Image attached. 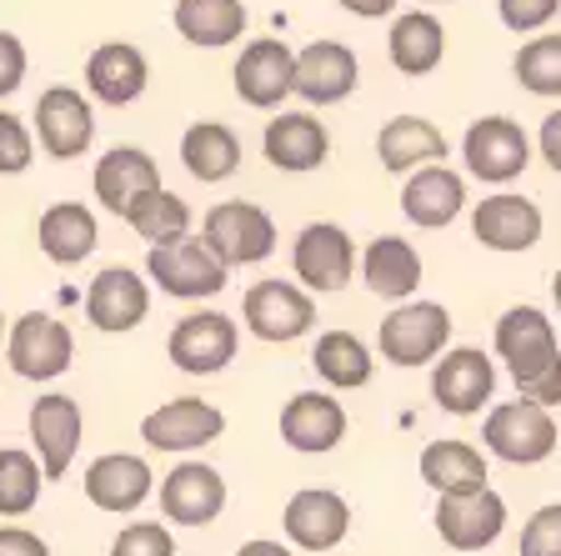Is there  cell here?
Listing matches in <instances>:
<instances>
[{
  "mask_svg": "<svg viewBox=\"0 0 561 556\" xmlns=\"http://www.w3.org/2000/svg\"><path fill=\"white\" fill-rule=\"evenodd\" d=\"M85 316H91L95 331H111V337L136 331L151 316V286H146V276H136L126 266H105L85 291Z\"/></svg>",
  "mask_w": 561,
  "mask_h": 556,
  "instance_id": "9a60e30c",
  "label": "cell"
},
{
  "mask_svg": "<svg viewBox=\"0 0 561 556\" xmlns=\"http://www.w3.org/2000/svg\"><path fill=\"white\" fill-rule=\"evenodd\" d=\"M121 220L151 246H171V241H186L191 236V206L175 196V191H165V185L161 191H146Z\"/></svg>",
  "mask_w": 561,
  "mask_h": 556,
  "instance_id": "d590c367",
  "label": "cell"
},
{
  "mask_svg": "<svg viewBox=\"0 0 561 556\" xmlns=\"http://www.w3.org/2000/svg\"><path fill=\"white\" fill-rule=\"evenodd\" d=\"M221 507H226V481L206 462H181L161 481V511L175 526H206L221 517Z\"/></svg>",
  "mask_w": 561,
  "mask_h": 556,
  "instance_id": "ffe728a7",
  "label": "cell"
},
{
  "mask_svg": "<svg viewBox=\"0 0 561 556\" xmlns=\"http://www.w3.org/2000/svg\"><path fill=\"white\" fill-rule=\"evenodd\" d=\"M236 556H291V546H280V542H245Z\"/></svg>",
  "mask_w": 561,
  "mask_h": 556,
  "instance_id": "c3c4849f",
  "label": "cell"
},
{
  "mask_svg": "<svg viewBox=\"0 0 561 556\" xmlns=\"http://www.w3.org/2000/svg\"><path fill=\"white\" fill-rule=\"evenodd\" d=\"M356 50L341 41H311L306 50H296V76H291V95L311 105H336L356 91Z\"/></svg>",
  "mask_w": 561,
  "mask_h": 556,
  "instance_id": "5bb4252c",
  "label": "cell"
},
{
  "mask_svg": "<svg viewBox=\"0 0 561 556\" xmlns=\"http://www.w3.org/2000/svg\"><path fill=\"white\" fill-rule=\"evenodd\" d=\"M386 50H391V66L401 76H432L446 56V31L436 15L426 11H407L391 21V35H386Z\"/></svg>",
  "mask_w": 561,
  "mask_h": 556,
  "instance_id": "4dcf8cb0",
  "label": "cell"
},
{
  "mask_svg": "<svg viewBox=\"0 0 561 556\" xmlns=\"http://www.w3.org/2000/svg\"><path fill=\"white\" fill-rule=\"evenodd\" d=\"M496 392V366L491 356H481L477 347H456L442 356V366L432 371V396L442 411L451 417H477L481 406Z\"/></svg>",
  "mask_w": 561,
  "mask_h": 556,
  "instance_id": "2e32d148",
  "label": "cell"
},
{
  "mask_svg": "<svg viewBox=\"0 0 561 556\" xmlns=\"http://www.w3.org/2000/svg\"><path fill=\"white\" fill-rule=\"evenodd\" d=\"M506 501L496 491H471V497H442L436 501V532L451 552H481L502 536Z\"/></svg>",
  "mask_w": 561,
  "mask_h": 556,
  "instance_id": "e0dca14e",
  "label": "cell"
},
{
  "mask_svg": "<svg viewBox=\"0 0 561 556\" xmlns=\"http://www.w3.org/2000/svg\"><path fill=\"white\" fill-rule=\"evenodd\" d=\"M551 296H557V311H561V271H557V281H551Z\"/></svg>",
  "mask_w": 561,
  "mask_h": 556,
  "instance_id": "681fc988",
  "label": "cell"
},
{
  "mask_svg": "<svg viewBox=\"0 0 561 556\" xmlns=\"http://www.w3.org/2000/svg\"><path fill=\"white\" fill-rule=\"evenodd\" d=\"M522 401H531V406H561V361L557 366L547 371V376H541V382H531V386H522Z\"/></svg>",
  "mask_w": 561,
  "mask_h": 556,
  "instance_id": "f6af8a7d",
  "label": "cell"
},
{
  "mask_svg": "<svg viewBox=\"0 0 561 556\" xmlns=\"http://www.w3.org/2000/svg\"><path fill=\"white\" fill-rule=\"evenodd\" d=\"M516 556H561V501L541 507L531 522L522 526V546Z\"/></svg>",
  "mask_w": 561,
  "mask_h": 556,
  "instance_id": "f35d334b",
  "label": "cell"
},
{
  "mask_svg": "<svg viewBox=\"0 0 561 556\" xmlns=\"http://www.w3.org/2000/svg\"><path fill=\"white\" fill-rule=\"evenodd\" d=\"M541 156H547V166L561 175V111H551V116L541 121Z\"/></svg>",
  "mask_w": 561,
  "mask_h": 556,
  "instance_id": "bcb514c9",
  "label": "cell"
},
{
  "mask_svg": "<svg viewBox=\"0 0 561 556\" xmlns=\"http://www.w3.org/2000/svg\"><path fill=\"white\" fill-rule=\"evenodd\" d=\"M311 366L336 392H356V386L371 382V351H366L362 337H351V331H321L311 347Z\"/></svg>",
  "mask_w": 561,
  "mask_h": 556,
  "instance_id": "836d02e7",
  "label": "cell"
},
{
  "mask_svg": "<svg viewBox=\"0 0 561 556\" xmlns=\"http://www.w3.org/2000/svg\"><path fill=\"white\" fill-rule=\"evenodd\" d=\"M21 81H25V46H21V35L0 31V95H11Z\"/></svg>",
  "mask_w": 561,
  "mask_h": 556,
  "instance_id": "7bdbcfd3",
  "label": "cell"
},
{
  "mask_svg": "<svg viewBox=\"0 0 561 556\" xmlns=\"http://www.w3.org/2000/svg\"><path fill=\"white\" fill-rule=\"evenodd\" d=\"M31 441H35V452H41L46 481L66 476L70 462H76V446H81V401L76 396H35Z\"/></svg>",
  "mask_w": 561,
  "mask_h": 556,
  "instance_id": "d6986e66",
  "label": "cell"
},
{
  "mask_svg": "<svg viewBox=\"0 0 561 556\" xmlns=\"http://www.w3.org/2000/svg\"><path fill=\"white\" fill-rule=\"evenodd\" d=\"M446 337H451V311L436 302H407L381 321L376 347L391 366H426L432 356H442Z\"/></svg>",
  "mask_w": 561,
  "mask_h": 556,
  "instance_id": "5b68a950",
  "label": "cell"
},
{
  "mask_svg": "<svg viewBox=\"0 0 561 556\" xmlns=\"http://www.w3.org/2000/svg\"><path fill=\"white\" fill-rule=\"evenodd\" d=\"M41 481H46L41 462H35L31 452L5 446V452H0V517H25V511L41 501Z\"/></svg>",
  "mask_w": 561,
  "mask_h": 556,
  "instance_id": "8d00e7d4",
  "label": "cell"
},
{
  "mask_svg": "<svg viewBox=\"0 0 561 556\" xmlns=\"http://www.w3.org/2000/svg\"><path fill=\"white\" fill-rule=\"evenodd\" d=\"M471 236L491 251H531L541 241V211L526 196H486L471 211Z\"/></svg>",
  "mask_w": 561,
  "mask_h": 556,
  "instance_id": "7402d4cb",
  "label": "cell"
},
{
  "mask_svg": "<svg viewBox=\"0 0 561 556\" xmlns=\"http://www.w3.org/2000/svg\"><path fill=\"white\" fill-rule=\"evenodd\" d=\"M0 556H50V546L25 526H0Z\"/></svg>",
  "mask_w": 561,
  "mask_h": 556,
  "instance_id": "ee69618b",
  "label": "cell"
},
{
  "mask_svg": "<svg viewBox=\"0 0 561 556\" xmlns=\"http://www.w3.org/2000/svg\"><path fill=\"white\" fill-rule=\"evenodd\" d=\"M291 266L296 276L306 281V291H341L356 271V241H351L341 226L331 220H311L301 236H296V251H291Z\"/></svg>",
  "mask_w": 561,
  "mask_h": 556,
  "instance_id": "4fadbf2b",
  "label": "cell"
},
{
  "mask_svg": "<svg viewBox=\"0 0 561 556\" xmlns=\"http://www.w3.org/2000/svg\"><path fill=\"white\" fill-rule=\"evenodd\" d=\"M280 522H286V536H291L301 552H331V546H341L351 532V507H346V497H336V491H327V487H306L286 501V517H280Z\"/></svg>",
  "mask_w": 561,
  "mask_h": 556,
  "instance_id": "ac0fdd59",
  "label": "cell"
},
{
  "mask_svg": "<svg viewBox=\"0 0 561 556\" xmlns=\"http://www.w3.org/2000/svg\"><path fill=\"white\" fill-rule=\"evenodd\" d=\"M496 11H502V25L516 35H531L541 25H551V15L561 11V0H496Z\"/></svg>",
  "mask_w": 561,
  "mask_h": 556,
  "instance_id": "b9f144b4",
  "label": "cell"
},
{
  "mask_svg": "<svg viewBox=\"0 0 561 556\" xmlns=\"http://www.w3.org/2000/svg\"><path fill=\"white\" fill-rule=\"evenodd\" d=\"M245 331L261 341H296L316 326V302L311 291L291 286V281H256L245 291Z\"/></svg>",
  "mask_w": 561,
  "mask_h": 556,
  "instance_id": "ba28073f",
  "label": "cell"
},
{
  "mask_svg": "<svg viewBox=\"0 0 561 556\" xmlns=\"http://www.w3.org/2000/svg\"><path fill=\"white\" fill-rule=\"evenodd\" d=\"M151 487H156L151 466L140 462V456H130V452L95 456V462L85 466V497H91V507L116 511V517L136 511L140 501L151 497Z\"/></svg>",
  "mask_w": 561,
  "mask_h": 556,
  "instance_id": "603a6c76",
  "label": "cell"
},
{
  "mask_svg": "<svg viewBox=\"0 0 561 556\" xmlns=\"http://www.w3.org/2000/svg\"><path fill=\"white\" fill-rule=\"evenodd\" d=\"M146 191H161V171L140 146H116L95 161V196L111 216H126Z\"/></svg>",
  "mask_w": 561,
  "mask_h": 556,
  "instance_id": "d4e9b609",
  "label": "cell"
},
{
  "mask_svg": "<svg viewBox=\"0 0 561 556\" xmlns=\"http://www.w3.org/2000/svg\"><path fill=\"white\" fill-rule=\"evenodd\" d=\"M336 5L351 15H362V21H381V15L397 11V0H336Z\"/></svg>",
  "mask_w": 561,
  "mask_h": 556,
  "instance_id": "7dc6e473",
  "label": "cell"
},
{
  "mask_svg": "<svg viewBox=\"0 0 561 556\" xmlns=\"http://www.w3.org/2000/svg\"><path fill=\"white\" fill-rule=\"evenodd\" d=\"M461 156H467V171L486 185H506L526 171L531 161V140L516 126L512 116H481L467 126V140H461Z\"/></svg>",
  "mask_w": 561,
  "mask_h": 556,
  "instance_id": "8992f818",
  "label": "cell"
},
{
  "mask_svg": "<svg viewBox=\"0 0 561 556\" xmlns=\"http://www.w3.org/2000/svg\"><path fill=\"white\" fill-rule=\"evenodd\" d=\"M362 276H366V286H371L376 296H386V302H407L411 291L421 286L416 246L401 241V236H376V241H366Z\"/></svg>",
  "mask_w": 561,
  "mask_h": 556,
  "instance_id": "f546056e",
  "label": "cell"
},
{
  "mask_svg": "<svg viewBox=\"0 0 561 556\" xmlns=\"http://www.w3.org/2000/svg\"><path fill=\"white\" fill-rule=\"evenodd\" d=\"M181 161H186V171L196 175L201 185H216V181H226V175H236V166H241V140H236V131L221 126V121H196V126L181 136Z\"/></svg>",
  "mask_w": 561,
  "mask_h": 556,
  "instance_id": "d6a6232c",
  "label": "cell"
},
{
  "mask_svg": "<svg viewBox=\"0 0 561 556\" xmlns=\"http://www.w3.org/2000/svg\"><path fill=\"white\" fill-rule=\"evenodd\" d=\"M236 341H241V331H236V321L226 311H196L186 321H175L165 356L186 376H216L221 366H231Z\"/></svg>",
  "mask_w": 561,
  "mask_h": 556,
  "instance_id": "9c48e42d",
  "label": "cell"
},
{
  "mask_svg": "<svg viewBox=\"0 0 561 556\" xmlns=\"http://www.w3.org/2000/svg\"><path fill=\"white\" fill-rule=\"evenodd\" d=\"M146 276L165 291V296H181V302H201V296H221L226 291V266L210 256V246L201 236L171 246H151L146 256Z\"/></svg>",
  "mask_w": 561,
  "mask_h": 556,
  "instance_id": "277c9868",
  "label": "cell"
},
{
  "mask_svg": "<svg viewBox=\"0 0 561 556\" xmlns=\"http://www.w3.org/2000/svg\"><path fill=\"white\" fill-rule=\"evenodd\" d=\"M261 151L276 171H316L331 156V136L306 111H280V116H271L266 136H261Z\"/></svg>",
  "mask_w": 561,
  "mask_h": 556,
  "instance_id": "44dd1931",
  "label": "cell"
},
{
  "mask_svg": "<svg viewBox=\"0 0 561 556\" xmlns=\"http://www.w3.org/2000/svg\"><path fill=\"white\" fill-rule=\"evenodd\" d=\"M146 81H151V66H146V56H140L136 46H126V41H111V46L91 50V60H85V86H91V95L101 105L140 101Z\"/></svg>",
  "mask_w": 561,
  "mask_h": 556,
  "instance_id": "4316f807",
  "label": "cell"
},
{
  "mask_svg": "<svg viewBox=\"0 0 561 556\" xmlns=\"http://www.w3.org/2000/svg\"><path fill=\"white\" fill-rule=\"evenodd\" d=\"M201 241L210 246V256L231 266H256L276 251V220L256 206V201H221L210 206L201 220Z\"/></svg>",
  "mask_w": 561,
  "mask_h": 556,
  "instance_id": "6da1fadb",
  "label": "cell"
},
{
  "mask_svg": "<svg viewBox=\"0 0 561 556\" xmlns=\"http://www.w3.org/2000/svg\"><path fill=\"white\" fill-rule=\"evenodd\" d=\"M426 5H436V0H426Z\"/></svg>",
  "mask_w": 561,
  "mask_h": 556,
  "instance_id": "816d5d0a",
  "label": "cell"
},
{
  "mask_svg": "<svg viewBox=\"0 0 561 556\" xmlns=\"http://www.w3.org/2000/svg\"><path fill=\"white\" fill-rule=\"evenodd\" d=\"M111 556H175V542L161 522H136L111 542Z\"/></svg>",
  "mask_w": 561,
  "mask_h": 556,
  "instance_id": "ab89813d",
  "label": "cell"
},
{
  "mask_svg": "<svg viewBox=\"0 0 561 556\" xmlns=\"http://www.w3.org/2000/svg\"><path fill=\"white\" fill-rule=\"evenodd\" d=\"M376 156L391 175L421 171V166H446V136L426 116H397L376 136Z\"/></svg>",
  "mask_w": 561,
  "mask_h": 556,
  "instance_id": "83f0119b",
  "label": "cell"
},
{
  "mask_svg": "<svg viewBox=\"0 0 561 556\" xmlns=\"http://www.w3.org/2000/svg\"><path fill=\"white\" fill-rule=\"evenodd\" d=\"M280 436H286L291 452H311V456L331 452V446H341V436H346V411H341L336 396L301 392L280 411Z\"/></svg>",
  "mask_w": 561,
  "mask_h": 556,
  "instance_id": "484cf974",
  "label": "cell"
},
{
  "mask_svg": "<svg viewBox=\"0 0 561 556\" xmlns=\"http://www.w3.org/2000/svg\"><path fill=\"white\" fill-rule=\"evenodd\" d=\"M35 236H41V251H46L56 266H76V261H85V256L95 251V241H101L95 216L81 206V201H56V206L41 216Z\"/></svg>",
  "mask_w": 561,
  "mask_h": 556,
  "instance_id": "1f68e13d",
  "label": "cell"
},
{
  "mask_svg": "<svg viewBox=\"0 0 561 556\" xmlns=\"http://www.w3.org/2000/svg\"><path fill=\"white\" fill-rule=\"evenodd\" d=\"M236 95L256 111H276L286 95H291V76H296V50L276 35H256L245 41L241 60H236Z\"/></svg>",
  "mask_w": 561,
  "mask_h": 556,
  "instance_id": "30bf717a",
  "label": "cell"
},
{
  "mask_svg": "<svg viewBox=\"0 0 561 556\" xmlns=\"http://www.w3.org/2000/svg\"><path fill=\"white\" fill-rule=\"evenodd\" d=\"M467 206V181L446 166H421L407 175V191H401V211H407L411 226H426V231H442L461 216Z\"/></svg>",
  "mask_w": 561,
  "mask_h": 556,
  "instance_id": "cb8c5ba5",
  "label": "cell"
},
{
  "mask_svg": "<svg viewBox=\"0 0 561 556\" xmlns=\"http://www.w3.org/2000/svg\"><path fill=\"white\" fill-rule=\"evenodd\" d=\"M496 356L506 361L516 392H522V386L541 382V376L557 366L561 347H557V331H551V321L537 311V306H512V311L496 321Z\"/></svg>",
  "mask_w": 561,
  "mask_h": 556,
  "instance_id": "3957f363",
  "label": "cell"
},
{
  "mask_svg": "<svg viewBox=\"0 0 561 556\" xmlns=\"http://www.w3.org/2000/svg\"><path fill=\"white\" fill-rule=\"evenodd\" d=\"M522 91L531 95H561V35H537L526 41L512 60Z\"/></svg>",
  "mask_w": 561,
  "mask_h": 556,
  "instance_id": "74e56055",
  "label": "cell"
},
{
  "mask_svg": "<svg viewBox=\"0 0 561 556\" xmlns=\"http://www.w3.org/2000/svg\"><path fill=\"white\" fill-rule=\"evenodd\" d=\"M31 161H35L31 131H25L15 116H5V111H0V175H21Z\"/></svg>",
  "mask_w": 561,
  "mask_h": 556,
  "instance_id": "60d3db41",
  "label": "cell"
},
{
  "mask_svg": "<svg viewBox=\"0 0 561 556\" xmlns=\"http://www.w3.org/2000/svg\"><path fill=\"white\" fill-rule=\"evenodd\" d=\"M421 476L426 487H436L442 497H471V491H486V456L471 446V441H432L421 452Z\"/></svg>",
  "mask_w": 561,
  "mask_h": 556,
  "instance_id": "f1b7e54d",
  "label": "cell"
},
{
  "mask_svg": "<svg viewBox=\"0 0 561 556\" xmlns=\"http://www.w3.org/2000/svg\"><path fill=\"white\" fill-rule=\"evenodd\" d=\"M226 431V417L201 396H175L140 421V436L156 452H201Z\"/></svg>",
  "mask_w": 561,
  "mask_h": 556,
  "instance_id": "7c38bea8",
  "label": "cell"
},
{
  "mask_svg": "<svg viewBox=\"0 0 561 556\" xmlns=\"http://www.w3.org/2000/svg\"><path fill=\"white\" fill-rule=\"evenodd\" d=\"M175 31L191 46H231L245 31V5L241 0H175Z\"/></svg>",
  "mask_w": 561,
  "mask_h": 556,
  "instance_id": "e575fe53",
  "label": "cell"
},
{
  "mask_svg": "<svg viewBox=\"0 0 561 556\" xmlns=\"http://www.w3.org/2000/svg\"><path fill=\"white\" fill-rule=\"evenodd\" d=\"M70 356H76V341H70V326L56 321V316L31 311L5 337V361L25 382H56L60 371L70 366Z\"/></svg>",
  "mask_w": 561,
  "mask_h": 556,
  "instance_id": "52a82bcc",
  "label": "cell"
},
{
  "mask_svg": "<svg viewBox=\"0 0 561 556\" xmlns=\"http://www.w3.org/2000/svg\"><path fill=\"white\" fill-rule=\"evenodd\" d=\"M481 436H486L491 456H502V462H512V466H537L557 452V421H551L547 406H531V401L491 406Z\"/></svg>",
  "mask_w": 561,
  "mask_h": 556,
  "instance_id": "7a4b0ae2",
  "label": "cell"
},
{
  "mask_svg": "<svg viewBox=\"0 0 561 556\" xmlns=\"http://www.w3.org/2000/svg\"><path fill=\"white\" fill-rule=\"evenodd\" d=\"M35 136L46 146V156L70 161V156H85L95 140V111L81 91L70 86H50L35 101Z\"/></svg>",
  "mask_w": 561,
  "mask_h": 556,
  "instance_id": "8fae6325",
  "label": "cell"
},
{
  "mask_svg": "<svg viewBox=\"0 0 561 556\" xmlns=\"http://www.w3.org/2000/svg\"><path fill=\"white\" fill-rule=\"evenodd\" d=\"M0 331H5V316H0Z\"/></svg>",
  "mask_w": 561,
  "mask_h": 556,
  "instance_id": "f907efd6",
  "label": "cell"
}]
</instances>
